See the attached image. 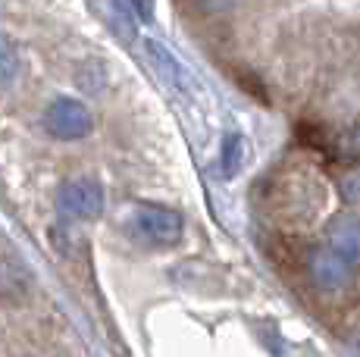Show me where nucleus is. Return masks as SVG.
<instances>
[{
  "label": "nucleus",
  "mask_w": 360,
  "mask_h": 357,
  "mask_svg": "<svg viewBox=\"0 0 360 357\" xmlns=\"http://www.w3.org/2000/svg\"><path fill=\"white\" fill-rule=\"evenodd\" d=\"M44 126L53 138L60 141H79L91 132V113L82 100L75 98H57L44 113Z\"/></svg>",
  "instance_id": "f257e3e1"
},
{
  "label": "nucleus",
  "mask_w": 360,
  "mask_h": 357,
  "mask_svg": "<svg viewBox=\"0 0 360 357\" xmlns=\"http://www.w3.org/2000/svg\"><path fill=\"white\" fill-rule=\"evenodd\" d=\"M182 216L169 207H157V204H144L135 210V232L150 245H176L182 238Z\"/></svg>",
  "instance_id": "f03ea898"
},
{
  "label": "nucleus",
  "mask_w": 360,
  "mask_h": 357,
  "mask_svg": "<svg viewBox=\"0 0 360 357\" xmlns=\"http://www.w3.org/2000/svg\"><path fill=\"white\" fill-rule=\"evenodd\" d=\"M60 214L69 219H94L103 210V188L94 178H72L57 195Z\"/></svg>",
  "instance_id": "7ed1b4c3"
},
{
  "label": "nucleus",
  "mask_w": 360,
  "mask_h": 357,
  "mask_svg": "<svg viewBox=\"0 0 360 357\" xmlns=\"http://www.w3.org/2000/svg\"><path fill=\"white\" fill-rule=\"evenodd\" d=\"M310 279L323 292H342V288L354 283V264L348 257H342L335 248L314 251V257H310Z\"/></svg>",
  "instance_id": "20e7f679"
},
{
  "label": "nucleus",
  "mask_w": 360,
  "mask_h": 357,
  "mask_svg": "<svg viewBox=\"0 0 360 357\" xmlns=\"http://www.w3.org/2000/svg\"><path fill=\"white\" fill-rule=\"evenodd\" d=\"M329 242L342 257H348L351 264H360V216L338 214L329 223Z\"/></svg>",
  "instance_id": "39448f33"
},
{
  "label": "nucleus",
  "mask_w": 360,
  "mask_h": 357,
  "mask_svg": "<svg viewBox=\"0 0 360 357\" xmlns=\"http://www.w3.org/2000/svg\"><path fill=\"white\" fill-rule=\"evenodd\" d=\"M144 51H148L150 63L157 66V72H160L163 79L169 82V85H176L179 91H185V88H188V75H185L182 63H179V60H176V53H172L169 47H163L160 41L148 38V41H144Z\"/></svg>",
  "instance_id": "423d86ee"
},
{
  "label": "nucleus",
  "mask_w": 360,
  "mask_h": 357,
  "mask_svg": "<svg viewBox=\"0 0 360 357\" xmlns=\"http://www.w3.org/2000/svg\"><path fill=\"white\" fill-rule=\"evenodd\" d=\"M32 288V276L19 260H0V298L4 301H22Z\"/></svg>",
  "instance_id": "0eeeda50"
},
{
  "label": "nucleus",
  "mask_w": 360,
  "mask_h": 357,
  "mask_svg": "<svg viewBox=\"0 0 360 357\" xmlns=\"http://www.w3.org/2000/svg\"><path fill=\"white\" fill-rule=\"evenodd\" d=\"M245 157H248V144L241 132H229L223 138V148H219V176L232 178L238 176V169L245 167Z\"/></svg>",
  "instance_id": "6e6552de"
},
{
  "label": "nucleus",
  "mask_w": 360,
  "mask_h": 357,
  "mask_svg": "<svg viewBox=\"0 0 360 357\" xmlns=\"http://www.w3.org/2000/svg\"><path fill=\"white\" fill-rule=\"evenodd\" d=\"M16 70H19V60H16V47L10 44L4 35H0V88L10 85L16 79Z\"/></svg>",
  "instance_id": "1a4fd4ad"
},
{
  "label": "nucleus",
  "mask_w": 360,
  "mask_h": 357,
  "mask_svg": "<svg viewBox=\"0 0 360 357\" xmlns=\"http://www.w3.org/2000/svg\"><path fill=\"white\" fill-rule=\"evenodd\" d=\"M335 154L345 157V160H357V157H360V129H351V132L338 135Z\"/></svg>",
  "instance_id": "9d476101"
},
{
  "label": "nucleus",
  "mask_w": 360,
  "mask_h": 357,
  "mask_svg": "<svg viewBox=\"0 0 360 357\" xmlns=\"http://www.w3.org/2000/svg\"><path fill=\"white\" fill-rule=\"evenodd\" d=\"M342 195L348 197L351 204H360V169H354V173L345 176V182H342Z\"/></svg>",
  "instance_id": "9b49d317"
},
{
  "label": "nucleus",
  "mask_w": 360,
  "mask_h": 357,
  "mask_svg": "<svg viewBox=\"0 0 360 357\" xmlns=\"http://www.w3.org/2000/svg\"><path fill=\"white\" fill-rule=\"evenodd\" d=\"M131 10H135L138 19H144V22H150V16H154V0H129Z\"/></svg>",
  "instance_id": "f8f14e48"
},
{
  "label": "nucleus",
  "mask_w": 360,
  "mask_h": 357,
  "mask_svg": "<svg viewBox=\"0 0 360 357\" xmlns=\"http://www.w3.org/2000/svg\"><path fill=\"white\" fill-rule=\"evenodd\" d=\"M200 6H204L207 13H223V10H232L235 0H198Z\"/></svg>",
  "instance_id": "ddd939ff"
}]
</instances>
